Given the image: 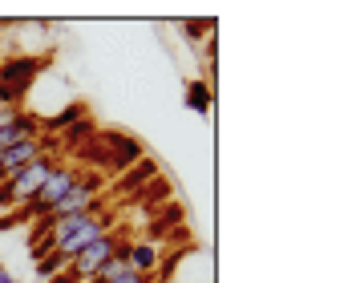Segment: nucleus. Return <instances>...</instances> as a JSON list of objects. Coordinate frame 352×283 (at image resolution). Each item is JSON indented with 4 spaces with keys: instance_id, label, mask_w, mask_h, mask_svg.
Returning a JSON list of instances; mask_svg holds the SVG:
<instances>
[{
    "instance_id": "11",
    "label": "nucleus",
    "mask_w": 352,
    "mask_h": 283,
    "mask_svg": "<svg viewBox=\"0 0 352 283\" xmlns=\"http://www.w3.org/2000/svg\"><path fill=\"white\" fill-rule=\"evenodd\" d=\"M0 283H16V280H12V275H8V271H4V267H0Z\"/></svg>"
},
{
    "instance_id": "4",
    "label": "nucleus",
    "mask_w": 352,
    "mask_h": 283,
    "mask_svg": "<svg viewBox=\"0 0 352 283\" xmlns=\"http://www.w3.org/2000/svg\"><path fill=\"white\" fill-rule=\"evenodd\" d=\"M77 178H81V166H73V162H57V166L49 170V178L41 182L36 199L25 207V214H29V218H45V214L53 211V207H57V203L73 190V186H77Z\"/></svg>"
},
{
    "instance_id": "6",
    "label": "nucleus",
    "mask_w": 352,
    "mask_h": 283,
    "mask_svg": "<svg viewBox=\"0 0 352 283\" xmlns=\"http://www.w3.org/2000/svg\"><path fill=\"white\" fill-rule=\"evenodd\" d=\"M33 134H41V122L33 113H25L21 106H0V154L12 150L16 142L33 138Z\"/></svg>"
},
{
    "instance_id": "8",
    "label": "nucleus",
    "mask_w": 352,
    "mask_h": 283,
    "mask_svg": "<svg viewBox=\"0 0 352 283\" xmlns=\"http://www.w3.org/2000/svg\"><path fill=\"white\" fill-rule=\"evenodd\" d=\"M126 263H130L134 275L154 283V271H158V263H162V247H158V243H126Z\"/></svg>"
},
{
    "instance_id": "5",
    "label": "nucleus",
    "mask_w": 352,
    "mask_h": 283,
    "mask_svg": "<svg viewBox=\"0 0 352 283\" xmlns=\"http://www.w3.org/2000/svg\"><path fill=\"white\" fill-rule=\"evenodd\" d=\"M122 247H126V239H122V235H118V227H113V231H109V235H102L98 243H89L85 251H77V255H73L69 275L77 283H89V280H94V271H98L106 259H113Z\"/></svg>"
},
{
    "instance_id": "10",
    "label": "nucleus",
    "mask_w": 352,
    "mask_h": 283,
    "mask_svg": "<svg viewBox=\"0 0 352 283\" xmlns=\"http://www.w3.org/2000/svg\"><path fill=\"white\" fill-rule=\"evenodd\" d=\"M182 36H186V41H203V36H214V21H186V25H182Z\"/></svg>"
},
{
    "instance_id": "2",
    "label": "nucleus",
    "mask_w": 352,
    "mask_h": 283,
    "mask_svg": "<svg viewBox=\"0 0 352 283\" xmlns=\"http://www.w3.org/2000/svg\"><path fill=\"white\" fill-rule=\"evenodd\" d=\"M106 194H109L106 174H81L69 194L45 218H36V223H57V218H73V214H89V211H98V207H106Z\"/></svg>"
},
{
    "instance_id": "7",
    "label": "nucleus",
    "mask_w": 352,
    "mask_h": 283,
    "mask_svg": "<svg viewBox=\"0 0 352 283\" xmlns=\"http://www.w3.org/2000/svg\"><path fill=\"white\" fill-rule=\"evenodd\" d=\"M41 154H45V150H41V134H33V138H25V142H16L12 150H4V154H0V182H8L12 174H21L25 166H33Z\"/></svg>"
},
{
    "instance_id": "9",
    "label": "nucleus",
    "mask_w": 352,
    "mask_h": 283,
    "mask_svg": "<svg viewBox=\"0 0 352 283\" xmlns=\"http://www.w3.org/2000/svg\"><path fill=\"white\" fill-rule=\"evenodd\" d=\"M186 109H190L195 117H211L214 89L207 85V81H190V85H186Z\"/></svg>"
},
{
    "instance_id": "1",
    "label": "nucleus",
    "mask_w": 352,
    "mask_h": 283,
    "mask_svg": "<svg viewBox=\"0 0 352 283\" xmlns=\"http://www.w3.org/2000/svg\"><path fill=\"white\" fill-rule=\"evenodd\" d=\"M113 227H118V211H109V207L73 214V218H57V223H36V255H61L73 263L77 251L98 243Z\"/></svg>"
},
{
    "instance_id": "3",
    "label": "nucleus",
    "mask_w": 352,
    "mask_h": 283,
    "mask_svg": "<svg viewBox=\"0 0 352 283\" xmlns=\"http://www.w3.org/2000/svg\"><path fill=\"white\" fill-rule=\"evenodd\" d=\"M53 166H57V158L45 150L33 166H25L21 174H12L8 182H0V211H8V207H12V211H16V207H29V203L36 199V190H41V182L49 178V170H53Z\"/></svg>"
}]
</instances>
